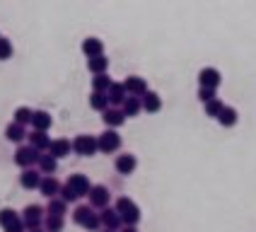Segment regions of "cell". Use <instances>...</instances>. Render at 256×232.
<instances>
[{
  "label": "cell",
  "instance_id": "29",
  "mask_svg": "<svg viewBox=\"0 0 256 232\" xmlns=\"http://www.w3.org/2000/svg\"><path fill=\"white\" fill-rule=\"evenodd\" d=\"M90 106L94 109V112H106L109 109V100H106V94H100V92H92L90 94Z\"/></svg>",
  "mask_w": 256,
  "mask_h": 232
},
{
  "label": "cell",
  "instance_id": "31",
  "mask_svg": "<svg viewBox=\"0 0 256 232\" xmlns=\"http://www.w3.org/2000/svg\"><path fill=\"white\" fill-rule=\"evenodd\" d=\"M66 208H68V203H63L60 198H51L48 206H46V213H48V216H56V218H63L66 216Z\"/></svg>",
  "mask_w": 256,
  "mask_h": 232
},
{
  "label": "cell",
  "instance_id": "30",
  "mask_svg": "<svg viewBox=\"0 0 256 232\" xmlns=\"http://www.w3.org/2000/svg\"><path fill=\"white\" fill-rule=\"evenodd\" d=\"M140 100H138V97H126V102H124V109H121V112H124V116H138L140 114Z\"/></svg>",
  "mask_w": 256,
  "mask_h": 232
},
{
  "label": "cell",
  "instance_id": "16",
  "mask_svg": "<svg viewBox=\"0 0 256 232\" xmlns=\"http://www.w3.org/2000/svg\"><path fill=\"white\" fill-rule=\"evenodd\" d=\"M51 124H54V118H51V114L48 112H32V126H34V130H39V133H46V130L51 128Z\"/></svg>",
  "mask_w": 256,
  "mask_h": 232
},
{
  "label": "cell",
  "instance_id": "17",
  "mask_svg": "<svg viewBox=\"0 0 256 232\" xmlns=\"http://www.w3.org/2000/svg\"><path fill=\"white\" fill-rule=\"evenodd\" d=\"M82 54H85L87 58L104 56V44H102V39H97V36H87L85 42H82Z\"/></svg>",
  "mask_w": 256,
  "mask_h": 232
},
{
  "label": "cell",
  "instance_id": "13",
  "mask_svg": "<svg viewBox=\"0 0 256 232\" xmlns=\"http://www.w3.org/2000/svg\"><path fill=\"white\" fill-rule=\"evenodd\" d=\"M70 150H72V145H70L68 138H56V140H51V145H48V155H51V158H56V160L68 158V155H70Z\"/></svg>",
  "mask_w": 256,
  "mask_h": 232
},
{
  "label": "cell",
  "instance_id": "36",
  "mask_svg": "<svg viewBox=\"0 0 256 232\" xmlns=\"http://www.w3.org/2000/svg\"><path fill=\"white\" fill-rule=\"evenodd\" d=\"M121 232H138V230H136V228H124Z\"/></svg>",
  "mask_w": 256,
  "mask_h": 232
},
{
  "label": "cell",
  "instance_id": "22",
  "mask_svg": "<svg viewBox=\"0 0 256 232\" xmlns=\"http://www.w3.org/2000/svg\"><path fill=\"white\" fill-rule=\"evenodd\" d=\"M126 90H124V85L121 82H112V87H109V92H106V100H109V104H124L126 102Z\"/></svg>",
  "mask_w": 256,
  "mask_h": 232
},
{
  "label": "cell",
  "instance_id": "9",
  "mask_svg": "<svg viewBox=\"0 0 256 232\" xmlns=\"http://www.w3.org/2000/svg\"><path fill=\"white\" fill-rule=\"evenodd\" d=\"M66 186L70 188L72 194L80 198V196H87V194H90L92 184H90V179H87L85 174H70V176H68V182H66Z\"/></svg>",
  "mask_w": 256,
  "mask_h": 232
},
{
  "label": "cell",
  "instance_id": "32",
  "mask_svg": "<svg viewBox=\"0 0 256 232\" xmlns=\"http://www.w3.org/2000/svg\"><path fill=\"white\" fill-rule=\"evenodd\" d=\"M14 124H20V126L32 124V109L29 106H17L14 109Z\"/></svg>",
  "mask_w": 256,
  "mask_h": 232
},
{
  "label": "cell",
  "instance_id": "14",
  "mask_svg": "<svg viewBox=\"0 0 256 232\" xmlns=\"http://www.w3.org/2000/svg\"><path fill=\"white\" fill-rule=\"evenodd\" d=\"M114 164H116V172L118 174H133L136 167H138V160H136V155H130V152H124V155L116 158Z\"/></svg>",
  "mask_w": 256,
  "mask_h": 232
},
{
  "label": "cell",
  "instance_id": "12",
  "mask_svg": "<svg viewBox=\"0 0 256 232\" xmlns=\"http://www.w3.org/2000/svg\"><path fill=\"white\" fill-rule=\"evenodd\" d=\"M100 222L104 225V230H109V232H116L121 228V218H118V213H116L114 208H102Z\"/></svg>",
  "mask_w": 256,
  "mask_h": 232
},
{
  "label": "cell",
  "instance_id": "23",
  "mask_svg": "<svg viewBox=\"0 0 256 232\" xmlns=\"http://www.w3.org/2000/svg\"><path fill=\"white\" fill-rule=\"evenodd\" d=\"M218 124L225 126V128H232L237 124V109L234 106H222V112L218 114Z\"/></svg>",
  "mask_w": 256,
  "mask_h": 232
},
{
  "label": "cell",
  "instance_id": "18",
  "mask_svg": "<svg viewBox=\"0 0 256 232\" xmlns=\"http://www.w3.org/2000/svg\"><path fill=\"white\" fill-rule=\"evenodd\" d=\"M140 106L148 112V114H155V112L162 109V100H160L157 92H150V90H148V92L140 97Z\"/></svg>",
  "mask_w": 256,
  "mask_h": 232
},
{
  "label": "cell",
  "instance_id": "5",
  "mask_svg": "<svg viewBox=\"0 0 256 232\" xmlns=\"http://www.w3.org/2000/svg\"><path fill=\"white\" fill-rule=\"evenodd\" d=\"M0 228L5 232H24V222L12 208H2L0 210Z\"/></svg>",
  "mask_w": 256,
  "mask_h": 232
},
{
  "label": "cell",
  "instance_id": "27",
  "mask_svg": "<svg viewBox=\"0 0 256 232\" xmlns=\"http://www.w3.org/2000/svg\"><path fill=\"white\" fill-rule=\"evenodd\" d=\"M112 87V78L104 72V75H94L92 78V92H100V94H106Z\"/></svg>",
  "mask_w": 256,
  "mask_h": 232
},
{
  "label": "cell",
  "instance_id": "3",
  "mask_svg": "<svg viewBox=\"0 0 256 232\" xmlns=\"http://www.w3.org/2000/svg\"><path fill=\"white\" fill-rule=\"evenodd\" d=\"M72 150L78 152V155H82V158H92L94 152H97V136H75V140H72Z\"/></svg>",
  "mask_w": 256,
  "mask_h": 232
},
{
  "label": "cell",
  "instance_id": "8",
  "mask_svg": "<svg viewBox=\"0 0 256 232\" xmlns=\"http://www.w3.org/2000/svg\"><path fill=\"white\" fill-rule=\"evenodd\" d=\"M87 198H90V208L94 210V208H109V198H112V194H109V188L97 184V186L90 188V194H87Z\"/></svg>",
  "mask_w": 256,
  "mask_h": 232
},
{
  "label": "cell",
  "instance_id": "2",
  "mask_svg": "<svg viewBox=\"0 0 256 232\" xmlns=\"http://www.w3.org/2000/svg\"><path fill=\"white\" fill-rule=\"evenodd\" d=\"M72 222H75V225H82V228L90 232H97L102 228L100 216H97L90 206H78V208L72 210Z\"/></svg>",
  "mask_w": 256,
  "mask_h": 232
},
{
  "label": "cell",
  "instance_id": "25",
  "mask_svg": "<svg viewBox=\"0 0 256 232\" xmlns=\"http://www.w3.org/2000/svg\"><path fill=\"white\" fill-rule=\"evenodd\" d=\"M5 138L8 140H12V143H20V140H24L27 138V130L24 126H20V124H8V128H5Z\"/></svg>",
  "mask_w": 256,
  "mask_h": 232
},
{
  "label": "cell",
  "instance_id": "7",
  "mask_svg": "<svg viewBox=\"0 0 256 232\" xmlns=\"http://www.w3.org/2000/svg\"><path fill=\"white\" fill-rule=\"evenodd\" d=\"M121 148V136L116 133V130H104L102 136H97V150L102 152H116Z\"/></svg>",
  "mask_w": 256,
  "mask_h": 232
},
{
  "label": "cell",
  "instance_id": "37",
  "mask_svg": "<svg viewBox=\"0 0 256 232\" xmlns=\"http://www.w3.org/2000/svg\"><path fill=\"white\" fill-rule=\"evenodd\" d=\"M29 232H46V230H42V228H36V230H29Z\"/></svg>",
  "mask_w": 256,
  "mask_h": 232
},
{
  "label": "cell",
  "instance_id": "20",
  "mask_svg": "<svg viewBox=\"0 0 256 232\" xmlns=\"http://www.w3.org/2000/svg\"><path fill=\"white\" fill-rule=\"evenodd\" d=\"M27 138H29V148H34L36 152L48 150V145H51V138H48L46 133H39V130H32V133H27Z\"/></svg>",
  "mask_w": 256,
  "mask_h": 232
},
{
  "label": "cell",
  "instance_id": "1",
  "mask_svg": "<svg viewBox=\"0 0 256 232\" xmlns=\"http://www.w3.org/2000/svg\"><path fill=\"white\" fill-rule=\"evenodd\" d=\"M114 210L118 213V218H121V225H124V228H136V225L140 222V208L130 201L128 196H121V198L116 201Z\"/></svg>",
  "mask_w": 256,
  "mask_h": 232
},
{
  "label": "cell",
  "instance_id": "19",
  "mask_svg": "<svg viewBox=\"0 0 256 232\" xmlns=\"http://www.w3.org/2000/svg\"><path fill=\"white\" fill-rule=\"evenodd\" d=\"M102 118H104V124H106V128L109 130H114V128H118V126L126 124V116H124L121 109H106Z\"/></svg>",
  "mask_w": 256,
  "mask_h": 232
},
{
  "label": "cell",
  "instance_id": "34",
  "mask_svg": "<svg viewBox=\"0 0 256 232\" xmlns=\"http://www.w3.org/2000/svg\"><path fill=\"white\" fill-rule=\"evenodd\" d=\"M10 56H12V42L0 36V60H8Z\"/></svg>",
  "mask_w": 256,
  "mask_h": 232
},
{
  "label": "cell",
  "instance_id": "35",
  "mask_svg": "<svg viewBox=\"0 0 256 232\" xmlns=\"http://www.w3.org/2000/svg\"><path fill=\"white\" fill-rule=\"evenodd\" d=\"M198 100L203 104H208L210 100H215V90H206V87H198Z\"/></svg>",
  "mask_w": 256,
  "mask_h": 232
},
{
  "label": "cell",
  "instance_id": "15",
  "mask_svg": "<svg viewBox=\"0 0 256 232\" xmlns=\"http://www.w3.org/2000/svg\"><path fill=\"white\" fill-rule=\"evenodd\" d=\"M39 191L51 201V198H58V191H60V182L56 176H42V184H39Z\"/></svg>",
  "mask_w": 256,
  "mask_h": 232
},
{
  "label": "cell",
  "instance_id": "21",
  "mask_svg": "<svg viewBox=\"0 0 256 232\" xmlns=\"http://www.w3.org/2000/svg\"><path fill=\"white\" fill-rule=\"evenodd\" d=\"M20 184H22V188H39V184H42V172L24 170V172L20 174Z\"/></svg>",
  "mask_w": 256,
  "mask_h": 232
},
{
  "label": "cell",
  "instance_id": "26",
  "mask_svg": "<svg viewBox=\"0 0 256 232\" xmlns=\"http://www.w3.org/2000/svg\"><path fill=\"white\" fill-rule=\"evenodd\" d=\"M39 172L46 174V176H54V172H56V167H58V160L56 158H51V155H39Z\"/></svg>",
  "mask_w": 256,
  "mask_h": 232
},
{
  "label": "cell",
  "instance_id": "33",
  "mask_svg": "<svg viewBox=\"0 0 256 232\" xmlns=\"http://www.w3.org/2000/svg\"><path fill=\"white\" fill-rule=\"evenodd\" d=\"M203 106H206V116H215V118H218V114L222 112V106H225V104L215 97V100H210L208 104H203Z\"/></svg>",
  "mask_w": 256,
  "mask_h": 232
},
{
  "label": "cell",
  "instance_id": "38",
  "mask_svg": "<svg viewBox=\"0 0 256 232\" xmlns=\"http://www.w3.org/2000/svg\"><path fill=\"white\" fill-rule=\"evenodd\" d=\"M104 232H109V230H104Z\"/></svg>",
  "mask_w": 256,
  "mask_h": 232
},
{
  "label": "cell",
  "instance_id": "6",
  "mask_svg": "<svg viewBox=\"0 0 256 232\" xmlns=\"http://www.w3.org/2000/svg\"><path fill=\"white\" fill-rule=\"evenodd\" d=\"M39 155H42V152H36L34 148L22 145V148H17V152H14V164L22 167V170H32V167L39 162Z\"/></svg>",
  "mask_w": 256,
  "mask_h": 232
},
{
  "label": "cell",
  "instance_id": "10",
  "mask_svg": "<svg viewBox=\"0 0 256 232\" xmlns=\"http://www.w3.org/2000/svg\"><path fill=\"white\" fill-rule=\"evenodd\" d=\"M121 85H124L128 97H138V100H140L142 94L148 92V82H145L142 78H138V75H128L126 82H121Z\"/></svg>",
  "mask_w": 256,
  "mask_h": 232
},
{
  "label": "cell",
  "instance_id": "4",
  "mask_svg": "<svg viewBox=\"0 0 256 232\" xmlns=\"http://www.w3.org/2000/svg\"><path fill=\"white\" fill-rule=\"evenodd\" d=\"M44 213H46V210H44L42 206H36V203L27 206V208L22 210V222H24V230H36V228H42Z\"/></svg>",
  "mask_w": 256,
  "mask_h": 232
},
{
  "label": "cell",
  "instance_id": "11",
  "mask_svg": "<svg viewBox=\"0 0 256 232\" xmlns=\"http://www.w3.org/2000/svg\"><path fill=\"white\" fill-rule=\"evenodd\" d=\"M198 82H200V87H206V90H218L220 82H222L220 70H218V68H203V70L198 72Z\"/></svg>",
  "mask_w": 256,
  "mask_h": 232
},
{
  "label": "cell",
  "instance_id": "28",
  "mask_svg": "<svg viewBox=\"0 0 256 232\" xmlns=\"http://www.w3.org/2000/svg\"><path fill=\"white\" fill-rule=\"evenodd\" d=\"M42 225H44V230L46 232H63L66 220H63V218H56V216H46Z\"/></svg>",
  "mask_w": 256,
  "mask_h": 232
},
{
  "label": "cell",
  "instance_id": "24",
  "mask_svg": "<svg viewBox=\"0 0 256 232\" xmlns=\"http://www.w3.org/2000/svg\"><path fill=\"white\" fill-rule=\"evenodd\" d=\"M87 68H90V72H94V75H104L106 68H109V58L106 56L87 58Z\"/></svg>",
  "mask_w": 256,
  "mask_h": 232
}]
</instances>
